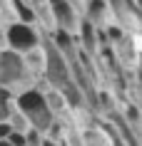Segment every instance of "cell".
Listing matches in <instances>:
<instances>
[{
    "label": "cell",
    "instance_id": "6da1fadb",
    "mask_svg": "<svg viewBox=\"0 0 142 146\" xmlns=\"http://www.w3.org/2000/svg\"><path fill=\"white\" fill-rule=\"evenodd\" d=\"M15 107H17V111L28 119L30 129L40 131L42 136H45V131L52 126V121H55V116L50 114V109H47V104H45L42 92L35 89V87L15 94Z\"/></svg>",
    "mask_w": 142,
    "mask_h": 146
},
{
    "label": "cell",
    "instance_id": "7a4b0ae2",
    "mask_svg": "<svg viewBox=\"0 0 142 146\" xmlns=\"http://www.w3.org/2000/svg\"><path fill=\"white\" fill-rule=\"evenodd\" d=\"M0 87H5L10 92H25L35 87V79L30 77V72L23 62V54L13 52V50H0Z\"/></svg>",
    "mask_w": 142,
    "mask_h": 146
},
{
    "label": "cell",
    "instance_id": "3957f363",
    "mask_svg": "<svg viewBox=\"0 0 142 146\" xmlns=\"http://www.w3.org/2000/svg\"><path fill=\"white\" fill-rule=\"evenodd\" d=\"M40 40H42V32L35 25L10 23L5 27V47L17 54H25L30 50H35V47H40Z\"/></svg>",
    "mask_w": 142,
    "mask_h": 146
},
{
    "label": "cell",
    "instance_id": "277c9868",
    "mask_svg": "<svg viewBox=\"0 0 142 146\" xmlns=\"http://www.w3.org/2000/svg\"><path fill=\"white\" fill-rule=\"evenodd\" d=\"M107 5L112 13V25H117L122 32L137 35L142 30V17L137 13L135 0H107Z\"/></svg>",
    "mask_w": 142,
    "mask_h": 146
},
{
    "label": "cell",
    "instance_id": "5b68a950",
    "mask_svg": "<svg viewBox=\"0 0 142 146\" xmlns=\"http://www.w3.org/2000/svg\"><path fill=\"white\" fill-rule=\"evenodd\" d=\"M50 3V10H52V20H55V30L67 32V35H77L80 23H82V15L72 8L67 0H47Z\"/></svg>",
    "mask_w": 142,
    "mask_h": 146
},
{
    "label": "cell",
    "instance_id": "8992f818",
    "mask_svg": "<svg viewBox=\"0 0 142 146\" xmlns=\"http://www.w3.org/2000/svg\"><path fill=\"white\" fill-rule=\"evenodd\" d=\"M82 17L92 25L95 30H107L112 25V13L107 0H87L85 10H82Z\"/></svg>",
    "mask_w": 142,
    "mask_h": 146
},
{
    "label": "cell",
    "instance_id": "52a82bcc",
    "mask_svg": "<svg viewBox=\"0 0 142 146\" xmlns=\"http://www.w3.org/2000/svg\"><path fill=\"white\" fill-rule=\"evenodd\" d=\"M75 42H77V50H80V52H85L87 57H95V54L100 52V37H97V30L87 23L85 17H82V23H80V30H77V35H75Z\"/></svg>",
    "mask_w": 142,
    "mask_h": 146
},
{
    "label": "cell",
    "instance_id": "ba28073f",
    "mask_svg": "<svg viewBox=\"0 0 142 146\" xmlns=\"http://www.w3.org/2000/svg\"><path fill=\"white\" fill-rule=\"evenodd\" d=\"M23 62H25V67H28V72H30V77L35 79V84H38L40 79H42V74H45V52H42V47H35L30 52H25Z\"/></svg>",
    "mask_w": 142,
    "mask_h": 146
},
{
    "label": "cell",
    "instance_id": "9c48e42d",
    "mask_svg": "<svg viewBox=\"0 0 142 146\" xmlns=\"http://www.w3.org/2000/svg\"><path fill=\"white\" fill-rule=\"evenodd\" d=\"M15 92H10V89H5V87H0V111L5 114V119H8L13 111H15Z\"/></svg>",
    "mask_w": 142,
    "mask_h": 146
},
{
    "label": "cell",
    "instance_id": "30bf717a",
    "mask_svg": "<svg viewBox=\"0 0 142 146\" xmlns=\"http://www.w3.org/2000/svg\"><path fill=\"white\" fill-rule=\"evenodd\" d=\"M8 124H10V129L17 131V134H28V131H30V124H28V119H25V116L20 114L17 109L8 116Z\"/></svg>",
    "mask_w": 142,
    "mask_h": 146
},
{
    "label": "cell",
    "instance_id": "8fae6325",
    "mask_svg": "<svg viewBox=\"0 0 142 146\" xmlns=\"http://www.w3.org/2000/svg\"><path fill=\"white\" fill-rule=\"evenodd\" d=\"M10 23H17L15 20V10H13V3H10V0H0V25L8 27Z\"/></svg>",
    "mask_w": 142,
    "mask_h": 146
},
{
    "label": "cell",
    "instance_id": "7c38bea8",
    "mask_svg": "<svg viewBox=\"0 0 142 146\" xmlns=\"http://www.w3.org/2000/svg\"><path fill=\"white\" fill-rule=\"evenodd\" d=\"M25 146H42V134L35 129H30L25 134Z\"/></svg>",
    "mask_w": 142,
    "mask_h": 146
},
{
    "label": "cell",
    "instance_id": "4fadbf2b",
    "mask_svg": "<svg viewBox=\"0 0 142 146\" xmlns=\"http://www.w3.org/2000/svg\"><path fill=\"white\" fill-rule=\"evenodd\" d=\"M10 146H25V134H17V131H13L8 139H5Z\"/></svg>",
    "mask_w": 142,
    "mask_h": 146
},
{
    "label": "cell",
    "instance_id": "5bb4252c",
    "mask_svg": "<svg viewBox=\"0 0 142 146\" xmlns=\"http://www.w3.org/2000/svg\"><path fill=\"white\" fill-rule=\"evenodd\" d=\"M13 134V129H10V124L8 121H0V141H5V139Z\"/></svg>",
    "mask_w": 142,
    "mask_h": 146
},
{
    "label": "cell",
    "instance_id": "9a60e30c",
    "mask_svg": "<svg viewBox=\"0 0 142 146\" xmlns=\"http://www.w3.org/2000/svg\"><path fill=\"white\" fill-rule=\"evenodd\" d=\"M0 50H5V25H0Z\"/></svg>",
    "mask_w": 142,
    "mask_h": 146
},
{
    "label": "cell",
    "instance_id": "2e32d148",
    "mask_svg": "<svg viewBox=\"0 0 142 146\" xmlns=\"http://www.w3.org/2000/svg\"><path fill=\"white\" fill-rule=\"evenodd\" d=\"M135 69H140V72H142V52L137 54V67H135Z\"/></svg>",
    "mask_w": 142,
    "mask_h": 146
},
{
    "label": "cell",
    "instance_id": "e0dca14e",
    "mask_svg": "<svg viewBox=\"0 0 142 146\" xmlns=\"http://www.w3.org/2000/svg\"><path fill=\"white\" fill-rule=\"evenodd\" d=\"M135 5H137V13H140V17H142V0H135Z\"/></svg>",
    "mask_w": 142,
    "mask_h": 146
},
{
    "label": "cell",
    "instance_id": "ac0fdd59",
    "mask_svg": "<svg viewBox=\"0 0 142 146\" xmlns=\"http://www.w3.org/2000/svg\"><path fill=\"white\" fill-rule=\"evenodd\" d=\"M0 121H8V119H5V114H3V111H0Z\"/></svg>",
    "mask_w": 142,
    "mask_h": 146
},
{
    "label": "cell",
    "instance_id": "d6986e66",
    "mask_svg": "<svg viewBox=\"0 0 142 146\" xmlns=\"http://www.w3.org/2000/svg\"><path fill=\"white\" fill-rule=\"evenodd\" d=\"M0 146H10V144H8V141H0Z\"/></svg>",
    "mask_w": 142,
    "mask_h": 146
},
{
    "label": "cell",
    "instance_id": "ffe728a7",
    "mask_svg": "<svg viewBox=\"0 0 142 146\" xmlns=\"http://www.w3.org/2000/svg\"><path fill=\"white\" fill-rule=\"evenodd\" d=\"M85 3H87V0H85Z\"/></svg>",
    "mask_w": 142,
    "mask_h": 146
}]
</instances>
